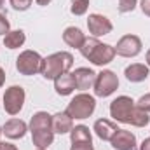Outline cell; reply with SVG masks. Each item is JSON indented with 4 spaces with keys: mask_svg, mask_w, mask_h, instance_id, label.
<instances>
[{
    "mask_svg": "<svg viewBox=\"0 0 150 150\" xmlns=\"http://www.w3.org/2000/svg\"><path fill=\"white\" fill-rule=\"evenodd\" d=\"M142 47H143L142 38L138 35L127 33V35L119 38V42L115 45V54L122 56V58H136L142 52Z\"/></svg>",
    "mask_w": 150,
    "mask_h": 150,
    "instance_id": "8",
    "label": "cell"
},
{
    "mask_svg": "<svg viewBox=\"0 0 150 150\" xmlns=\"http://www.w3.org/2000/svg\"><path fill=\"white\" fill-rule=\"evenodd\" d=\"M70 150H94V147H93V142H75L72 143Z\"/></svg>",
    "mask_w": 150,
    "mask_h": 150,
    "instance_id": "28",
    "label": "cell"
},
{
    "mask_svg": "<svg viewBox=\"0 0 150 150\" xmlns=\"http://www.w3.org/2000/svg\"><path fill=\"white\" fill-rule=\"evenodd\" d=\"M79 51H80V54H82L87 61H91V63L96 65V67H105V65L112 63L113 58L117 56L113 45L103 44V42H100L96 37H86L82 47H80Z\"/></svg>",
    "mask_w": 150,
    "mask_h": 150,
    "instance_id": "1",
    "label": "cell"
},
{
    "mask_svg": "<svg viewBox=\"0 0 150 150\" xmlns=\"http://www.w3.org/2000/svg\"><path fill=\"white\" fill-rule=\"evenodd\" d=\"M84 40H86V33H84L80 28H77V26H68V28H65V32H63V42H65L68 47L80 49L82 44H84Z\"/></svg>",
    "mask_w": 150,
    "mask_h": 150,
    "instance_id": "16",
    "label": "cell"
},
{
    "mask_svg": "<svg viewBox=\"0 0 150 150\" xmlns=\"http://www.w3.org/2000/svg\"><path fill=\"white\" fill-rule=\"evenodd\" d=\"M0 150H19V149L11 142H0Z\"/></svg>",
    "mask_w": 150,
    "mask_h": 150,
    "instance_id": "30",
    "label": "cell"
},
{
    "mask_svg": "<svg viewBox=\"0 0 150 150\" xmlns=\"http://www.w3.org/2000/svg\"><path fill=\"white\" fill-rule=\"evenodd\" d=\"M70 142L72 143H75V142H93V136H91L89 127L84 126V124L74 126L72 131H70Z\"/></svg>",
    "mask_w": 150,
    "mask_h": 150,
    "instance_id": "21",
    "label": "cell"
},
{
    "mask_svg": "<svg viewBox=\"0 0 150 150\" xmlns=\"http://www.w3.org/2000/svg\"><path fill=\"white\" fill-rule=\"evenodd\" d=\"M94 110H96V98L87 93H79L72 98V101L68 103L65 112L74 120H82V119L91 117Z\"/></svg>",
    "mask_w": 150,
    "mask_h": 150,
    "instance_id": "3",
    "label": "cell"
},
{
    "mask_svg": "<svg viewBox=\"0 0 150 150\" xmlns=\"http://www.w3.org/2000/svg\"><path fill=\"white\" fill-rule=\"evenodd\" d=\"M51 127L54 134H68L74 127V119L67 112H58L51 117Z\"/></svg>",
    "mask_w": 150,
    "mask_h": 150,
    "instance_id": "13",
    "label": "cell"
},
{
    "mask_svg": "<svg viewBox=\"0 0 150 150\" xmlns=\"http://www.w3.org/2000/svg\"><path fill=\"white\" fill-rule=\"evenodd\" d=\"M26 40V35L23 30H11L5 37H4V45L7 49H19Z\"/></svg>",
    "mask_w": 150,
    "mask_h": 150,
    "instance_id": "20",
    "label": "cell"
},
{
    "mask_svg": "<svg viewBox=\"0 0 150 150\" xmlns=\"http://www.w3.org/2000/svg\"><path fill=\"white\" fill-rule=\"evenodd\" d=\"M74 67V56L68 51H59L54 54H49L47 58L42 59L40 75L47 80H54L59 75L68 74L70 68Z\"/></svg>",
    "mask_w": 150,
    "mask_h": 150,
    "instance_id": "2",
    "label": "cell"
},
{
    "mask_svg": "<svg viewBox=\"0 0 150 150\" xmlns=\"http://www.w3.org/2000/svg\"><path fill=\"white\" fill-rule=\"evenodd\" d=\"M149 122H150L149 113L143 112V110L138 108V107L133 108V112L129 115V120H127V124H131V126H134V127H145Z\"/></svg>",
    "mask_w": 150,
    "mask_h": 150,
    "instance_id": "22",
    "label": "cell"
},
{
    "mask_svg": "<svg viewBox=\"0 0 150 150\" xmlns=\"http://www.w3.org/2000/svg\"><path fill=\"white\" fill-rule=\"evenodd\" d=\"M140 7H142V12L150 18V0H140Z\"/></svg>",
    "mask_w": 150,
    "mask_h": 150,
    "instance_id": "29",
    "label": "cell"
},
{
    "mask_svg": "<svg viewBox=\"0 0 150 150\" xmlns=\"http://www.w3.org/2000/svg\"><path fill=\"white\" fill-rule=\"evenodd\" d=\"M136 107L134 100L122 94V96H117L110 103V117H112L115 122H122V124H127L129 120V115L133 112V108Z\"/></svg>",
    "mask_w": 150,
    "mask_h": 150,
    "instance_id": "7",
    "label": "cell"
},
{
    "mask_svg": "<svg viewBox=\"0 0 150 150\" xmlns=\"http://www.w3.org/2000/svg\"><path fill=\"white\" fill-rule=\"evenodd\" d=\"M11 32V23H9V19L5 18V14H0V35H7Z\"/></svg>",
    "mask_w": 150,
    "mask_h": 150,
    "instance_id": "27",
    "label": "cell"
},
{
    "mask_svg": "<svg viewBox=\"0 0 150 150\" xmlns=\"http://www.w3.org/2000/svg\"><path fill=\"white\" fill-rule=\"evenodd\" d=\"M110 145L115 150H134V147H136V136L131 131L119 129L113 134V138L110 140Z\"/></svg>",
    "mask_w": 150,
    "mask_h": 150,
    "instance_id": "12",
    "label": "cell"
},
{
    "mask_svg": "<svg viewBox=\"0 0 150 150\" xmlns=\"http://www.w3.org/2000/svg\"><path fill=\"white\" fill-rule=\"evenodd\" d=\"M32 142L37 149H49L54 142V133L52 129H42L32 133Z\"/></svg>",
    "mask_w": 150,
    "mask_h": 150,
    "instance_id": "19",
    "label": "cell"
},
{
    "mask_svg": "<svg viewBox=\"0 0 150 150\" xmlns=\"http://www.w3.org/2000/svg\"><path fill=\"white\" fill-rule=\"evenodd\" d=\"M51 113L47 112H37L33 113V117L30 119V124H28V129H30V133H33V131H42V129H52L51 127Z\"/></svg>",
    "mask_w": 150,
    "mask_h": 150,
    "instance_id": "18",
    "label": "cell"
},
{
    "mask_svg": "<svg viewBox=\"0 0 150 150\" xmlns=\"http://www.w3.org/2000/svg\"><path fill=\"white\" fill-rule=\"evenodd\" d=\"M42 56L37 51L26 49L23 52H19V56L16 58V70L25 77L40 74V67H42Z\"/></svg>",
    "mask_w": 150,
    "mask_h": 150,
    "instance_id": "4",
    "label": "cell"
},
{
    "mask_svg": "<svg viewBox=\"0 0 150 150\" xmlns=\"http://www.w3.org/2000/svg\"><path fill=\"white\" fill-rule=\"evenodd\" d=\"M136 103V107L138 108H142L143 112H147V113H150V93H147V94H143L138 101H134Z\"/></svg>",
    "mask_w": 150,
    "mask_h": 150,
    "instance_id": "26",
    "label": "cell"
},
{
    "mask_svg": "<svg viewBox=\"0 0 150 150\" xmlns=\"http://www.w3.org/2000/svg\"><path fill=\"white\" fill-rule=\"evenodd\" d=\"M93 131L96 133V136H98L100 140L110 142L113 138V134L119 131V127H117V124L112 122L110 119H98V120L94 122V126H93Z\"/></svg>",
    "mask_w": 150,
    "mask_h": 150,
    "instance_id": "14",
    "label": "cell"
},
{
    "mask_svg": "<svg viewBox=\"0 0 150 150\" xmlns=\"http://www.w3.org/2000/svg\"><path fill=\"white\" fill-rule=\"evenodd\" d=\"M145 61H147V67L150 68V49L147 51V54H145Z\"/></svg>",
    "mask_w": 150,
    "mask_h": 150,
    "instance_id": "34",
    "label": "cell"
},
{
    "mask_svg": "<svg viewBox=\"0 0 150 150\" xmlns=\"http://www.w3.org/2000/svg\"><path fill=\"white\" fill-rule=\"evenodd\" d=\"M87 30H89V33L93 37L98 38V37H103V35L112 33L113 25L107 16L94 12V14H89V18H87Z\"/></svg>",
    "mask_w": 150,
    "mask_h": 150,
    "instance_id": "9",
    "label": "cell"
},
{
    "mask_svg": "<svg viewBox=\"0 0 150 150\" xmlns=\"http://www.w3.org/2000/svg\"><path fill=\"white\" fill-rule=\"evenodd\" d=\"M26 131H28V124L25 120H21V119H16V117L9 119L2 126V133L9 140H21L26 134Z\"/></svg>",
    "mask_w": 150,
    "mask_h": 150,
    "instance_id": "11",
    "label": "cell"
},
{
    "mask_svg": "<svg viewBox=\"0 0 150 150\" xmlns=\"http://www.w3.org/2000/svg\"><path fill=\"white\" fill-rule=\"evenodd\" d=\"M2 134H4V133H2V126H0V136H2Z\"/></svg>",
    "mask_w": 150,
    "mask_h": 150,
    "instance_id": "36",
    "label": "cell"
},
{
    "mask_svg": "<svg viewBox=\"0 0 150 150\" xmlns=\"http://www.w3.org/2000/svg\"><path fill=\"white\" fill-rule=\"evenodd\" d=\"M140 150H150V136H149V138H145V140L142 142V145H140Z\"/></svg>",
    "mask_w": 150,
    "mask_h": 150,
    "instance_id": "31",
    "label": "cell"
},
{
    "mask_svg": "<svg viewBox=\"0 0 150 150\" xmlns=\"http://www.w3.org/2000/svg\"><path fill=\"white\" fill-rule=\"evenodd\" d=\"M37 150H45V149H37Z\"/></svg>",
    "mask_w": 150,
    "mask_h": 150,
    "instance_id": "37",
    "label": "cell"
},
{
    "mask_svg": "<svg viewBox=\"0 0 150 150\" xmlns=\"http://www.w3.org/2000/svg\"><path fill=\"white\" fill-rule=\"evenodd\" d=\"M4 2H5V0H0V9L4 7Z\"/></svg>",
    "mask_w": 150,
    "mask_h": 150,
    "instance_id": "35",
    "label": "cell"
},
{
    "mask_svg": "<svg viewBox=\"0 0 150 150\" xmlns=\"http://www.w3.org/2000/svg\"><path fill=\"white\" fill-rule=\"evenodd\" d=\"M9 4L12 5V9H14V11L23 12V11H28V9L32 7L33 0H9Z\"/></svg>",
    "mask_w": 150,
    "mask_h": 150,
    "instance_id": "25",
    "label": "cell"
},
{
    "mask_svg": "<svg viewBox=\"0 0 150 150\" xmlns=\"http://www.w3.org/2000/svg\"><path fill=\"white\" fill-rule=\"evenodd\" d=\"M89 4H91V0H72L70 12L74 16H84L89 9Z\"/></svg>",
    "mask_w": 150,
    "mask_h": 150,
    "instance_id": "23",
    "label": "cell"
},
{
    "mask_svg": "<svg viewBox=\"0 0 150 150\" xmlns=\"http://www.w3.org/2000/svg\"><path fill=\"white\" fill-rule=\"evenodd\" d=\"M119 87V77L112 70H101L100 74H96V82L93 86L94 89V96L98 98H108Z\"/></svg>",
    "mask_w": 150,
    "mask_h": 150,
    "instance_id": "5",
    "label": "cell"
},
{
    "mask_svg": "<svg viewBox=\"0 0 150 150\" xmlns=\"http://www.w3.org/2000/svg\"><path fill=\"white\" fill-rule=\"evenodd\" d=\"M136 5H138V0H119L117 9H119V12L126 14V12H133L136 9Z\"/></svg>",
    "mask_w": 150,
    "mask_h": 150,
    "instance_id": "24",
    "label": "cell"
},
{
    "mask_svg": "<svg viewBox=\"0 0 150 150\" xmlns=\"http://www.w3.org/2000/svg\"><path fill=\"white\" fill-rule=\"evenodd\" d=\"M5 84V72H4V68L0 67V87Z\"/></svg>",
    "mask_w": 150,
    "mask_h": 150,
    "instance_id": "32",
    "label": "cell"
},
{
    "mask_svg": "<svg viewBox=\"0 0 150 150\" xmlns=\"http://www.w3.org/2000/svg\"><path fill=\"white\" fill-rule=\"evenodd\" d=\"M54 91L59 94V96H70L75 91V82L72 74H63L59 75L58 79H54Z\"/></svg>",
    "mask_w": 150,
    "mask_h": 150,
    "instance_id": "17",
    "label": "cell"
},
{
    "mask_svg": "<svg viewBox=\"0 0 150 150\" xmlns=\"http://www.w3.org/2000/svg\"><path fill=\"white\" fill-rule=\"evenodd\" d=\"M75 82V89L86 93L89 89H93L94 82H96V72L87 68V67H80V68H75V72H72Z\"/></svg>",
    "mask_w": 150,
    "mask_h": 150,
    "instance_id": "10",
    "label": "cell"
},
{
    "mask_svg": "<svg viewBox=\"0 0 150 150\" xmlns=\"http://www.w3.org/2000/svg\"><path fill=\"white\" fill-rule=\"evenodd\" d=\"M25 89L21 86H11L4 93V110L9 115H18L25 105Z\"/></svg>",
    "mask_w": 150,
    "mask_h": 150,
    "instance_id": "6",
    "label": "cell"
},
{
    "mask_svg": "<svg viewBox=\"0 0 150 150\" xmlns=\"http://www.w3.org/2000/svg\"><path fill=\"white\" fill-rule=\"evenodd\" d=\"M124 75L129 82L133 84H138V82H143L147 80V77L150 75V68L143 63H131L129 67H126Z\"/></svg>",
    "mask_w": 150,
    "mask_h": 150,
    "instance_id": "15",
    "label": "cell"
},
{
    "mask_svg": "<svg viewBox=\"0 0 150 150\" xmlns=\"http://www.w3.org/2000/svg\"><path fill=\"white\" fill-rule=\"evenodd\" d=\"M37 2V5H40V7H45V5H49L52 0H35Z\"/></svg>",
    "mask_w": 150,
    "mask_h": 150,
    "instance_id": "33",
    "label": "cell"
}]
</instances>
